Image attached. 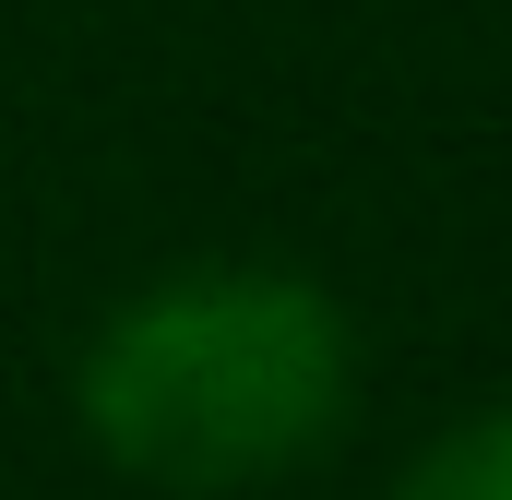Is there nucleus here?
<instances>
[{"instance_id": "obj_1", "label": "nucleus", "mask_w": 512, "mask_h": 500, "mask_svg": "<svg viewBox=\"0 0 512 500\" xmlns=\"http://www.w3.org/2000/svg\"><path fill=\"white\" fill-rule=\"evenodd\" d=\"M72 405H84V441L143 489L179 500L274 489L334 453L358 405V334L310 274L191 262L96 322Z\"/></svg>"}, {"instance_id": "obj_2", "label": "nucleus", "mask_w": 512, "mask_h": 500, "mask_svg": "<svg viewBox=\"0 0 512 500\" xmlns=\"http://www.w3.org/2000/svg\"><path fill=\"white\" fill-rule=\"evenodd\" d=\"M393 500H512V405H501V417L441 429V441L405 465V489H393Z\"/></svg>"}]
</instances>
